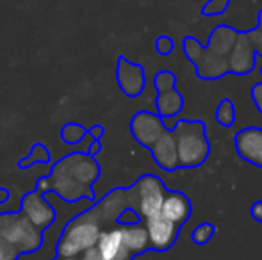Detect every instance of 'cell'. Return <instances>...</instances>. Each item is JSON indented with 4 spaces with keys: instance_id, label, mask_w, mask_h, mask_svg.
Masks as SVG:
<instances>
[{
    "instance_id": "6da1fadb",
    "label": "cell",
    "mask_w": 262,
    "mask_h": 260,
    "mask_svg": "<svg viewBox=\"0 0 262 260\" xmlns=\"http://www.w3.org/2000/svg\"><path fill=\"white\" fill-rule=\"evenodd\" d=\"M100 168L93 157L86 153H72L54 166L49 178L50 191L66 201L93 198L91 185L98 178Z\"/></svg>"
},
{
    "instance_id": "7a4b0ae2",
    "label": "cell",
    "mask_w": 262,
    "mask_h": 260,
    "mask_svg": "<svg viewBox=\"0 0 262 260\" xmlns=\"http://www.w3.org/2000/svg\"><path fill=\"white\" fill-rule=\"evenodd\" d=\"M102 230L104 226L93 208L82 212L62 228V233L55 246V253L62 258L82 257L86 251L95 248Z\"/></svg>"
},
{
    "instance_id": "3957f363",
    "label": "cell",
    "mask_w": 262,
    "mask_h": 260,
    "mask_svg": "<svg viewBox=\"0 0 262 260\" xmlns=\"http://www.w3.org/2000/svg\"><path fill=\"white\" fill-rule=\"evenodd\" d=\"M175 137L179 168L193 170L207 162L210 155V143L207 127L202 120H179L171 129Z\"/></svg>"
},
{
    "instance_id": "277c9868",
    "label": "cell",
    "mask_w": 262,
    "mask_h": 260,
    "mask_svg": "<svg viewBox=\"0 0 262 260\" xmlns=\"http://www.w3.org/2000/svg\"><path fill=\"white\" fill-rule=\"evenodd\" d=\"M259 21L252 31L237 32L230 56H228V73L250 75L255 69L257 56L262 57V9L259 11Z\"/></svg>"
},
{
    "instance_id": "5b68a950",
    "label": "cell",
    "mask_w": 262,
    "mask_h": 260,
    "mask_svg": "<svg viewBox=\"0 0 262 260\" xmlns=\"http://www.w3.org/2000/svg\"><path fill=\"white\" fill-rule=\"evenodd\" d=\"M0 237L9 241L20 253H32L43 244V233L24 214H0Z\"/></svg>"
},
{
    "instance_id": "8992f818",
    "label": "cell",
    "mask_w": 262,
    "mask_h": 260,
    "mask_svg": "<svg viewBox=\"0 0 262 260\" xmlns=\"http://www.w3.org/2000/svg\"><path fill=\"white\" fill-rule=\"evenodd\" d=\"M182 50L191 64L196 68V77L202 80H220L228 75V59L217 56L209 46L202 45L194 36H186L182 39Z\"/></svg>"
},
{
    "instance_id": "52a82bcc",
    "label": "cell",
    "mask_w": 262,
    "mask_h": 260,
    "mask_svg": "<svg viewBox=\"0 0 262 260\" xmlns=\"http://www.w3.org/2000/svg\"><path fill=\"white\" fill-rule=\"evenodd\" d=\"M128 191H130L132 210L138 214L141 221L161 212L166 187L164 182L156 175H143Z\"/></svg>"
},
{
    "instance_id": "ba28073f",
    "label": "cell",
    "mask_w": 262,
    "mask_h": 260,
    "mask_svg": "<svg viewBox=\"0 0 262 260\" xmlns=\"http://www.w3.org/2000/svg\"><path fill=\"white\" fill-rule=\"evenodd\" d=\"M154 86L157 89L156 107L157 114L162 120H171L179 116L186 104L184 94L177 89V77L169 69H162L154 79Z\"/></svg>"
},
{
    "instance_id": "9c48e42d",
    "label": "cell",
    "mask_w": 262,
    "mask_h": 260,
    "mask_svg": "<svg viewBox=\"0 0 262 260\" xmlns=\"http://www.w3.org/2000/svg\"><path fill=\"white\" fill-rule=\"evenodd\" d=\"M143 225L146 228L150 250L154 251H168L179 239L180 226L168 221L164 216H161V212L143 219Z\"/></svg>"
},
{
    "instance_id": "30bf717a",
    "label": "cell",
    "mask_w": 262,
    "mask_h": 260,
    "mask_svg": "<svg viewBox=\"0 0 262 260\" xmlns=\"http://www.w3.org/2000/svg\"><path fill=\"white\" fill-rule=\"evenodd\" d=\"M95 251L100 260H132L134 257L128 251L121 226L118 223L102 230L100 237L95 244Z\"/></svg>"
},
{
    "instance_id": "8fae6325",
    "label": "cell",
    "mask_w": 262,
    "mask_h": 260,
    "mask_svg": "<svg viewBox=\"0 0 262 260\" xmlns=\"http://www.w3.org/2000/svg\"><path fill=\"white\" fill-rule=\"evenodd\" d=\"M91 208H93L95 214L98 216V219H100L104 228L116 225L118 219L123 216V212H127L128 208L132 210L130 191H128V189H114V191H111L100 203Z\"/></svg>"
},
{
    "instance_id": "7c38bea8",
    "label": "cell",
    "mask_w": 262,
    "mask_h": 260,
    "mask_svg": "<svg viewBox=\"0 0 262 260\" xmlns=\"http://www.w3.org/2000/svg\"><path fill=\"white\" fill-rule=\"evenodd\" d=\"M164 130H166L164 120H162L157 112L139 111V112H136L130 122L132 137H134L139 145L148 150H150V146L161 137V134Z\"/></svg>"
},
{
    "instance_id": "4fadbf2b",
    "label": "cell",
    "mask_w": 262,
    "mask_h": 260,
    "mask_svg": "<svg viewBox=\"0 0 262 260\" xmlns=\"http://www.w3.org/2000/svg\"><path fill=\"white\" fill-rule=\"evenodd\" d=\"M234 148L237 155L248 164L262 170V129L260 127H245L235 132Z\"/></svg>"
},
{
    "instance_id": "5bb4252c",
    "label": "cell",
    "mask_w": 262,
    "mask_h": 260,
    "mask_svg": "<svg viewBox=\"0 0 262 260\" xmlns=\"http://www.w3.org/2000/svg\"><path fill=\"white\" fill-rule=\"evenodd\" d=\"M21 214L39 230L49 228L55 219L54 207L41 196V193H31L21 201Z\"/></svg>"
},
{
    "instance_id": "9a60e30c",
    "label": "cell",
    "mask_w": 262,
    "mask_h": 260,
    "mask_svg": "<svg viewBox=\"0 0 262 260\" xmlns=\"http://www.w3.org/2000/svg\"><path fill=\"white\" fill-rule=\"evenodd\" d=\"M120 89L127 97H139L145 91L146 86V75L141 64H136L127 61L125 57H120L118 61V73H116Z\"/></svg>"
},
{
    "instance_id": "2e32d148",
    "label": "cell",
    "mask_w": 262,
    "mask_h": 260,
    "mask_svg": "<svg viewBox=\"0 0 262 260\" xmlns=\"http://www.w3.org/2000/svg\"><path fill=\"white\" fill-rule=\"evenodd\" d=\"M191 214H193V205H191L189 198L180 191L166 189L161 207V216H164L168 221L175 223L177 226H184L189 221Z\"/></svg>"
},
{
    "instance_id": "e0dca14e",
    "label": "cell",
    "mask_w": 262,
    "mask_h": 260,
    "mask_svg": "<svg viewBox=\"0 0 262 260\" xmlns=\"http://www.w3.org/2000/svg\"><path fill=\"white\" fill-rule=\"evenodd\" d=\"M150 152L154 155V160L161 170L175 171L179 170V155H177V145L171 130L166 129L161 134V137L150 146Z\"/></svg>"
},
{
    "instance_id": "ac0fdd59",
    "label": "cell",
    "mask_w": 262,
    "mask_h": 260,
    "mask_svg": "<svg viewBox=\"0 0 262 260\" xmlns=\"http://www.w3.org/2000/svg\"><path fill=\"white\" fill-rule=\"evenodd\" d=\"M237 39V31L230 25H216L214 31L210 32V38L207 46L212 52H216L217 56H223L228 59L232 49H234V43Z\"/></svg>"
},
{
    "instance_id": "d6986e66",
    "label": "cell",
    "mask_w": 262,
    "mask_h": 260,
    "mask_svg": "<svg viewBox=\"0 0 262 260\" xmlns=\"http://www.w3.org/2000/svg\"><path fill=\"white\" fill-rule=\"evenodd\" d=\"M121 226V232H123L125 243L127 248L132 255H139L143 251L150 250L148 244V235H146V228L141 221L136 223H118Z\"/></svg>"
},
{
    "instance_id": "ffe728a7",
    "label": "cell",
    "mask_w": 262,
    "mask_h": 260,
    "mask_svg": "<svg viewBox=\"0 0 262 260\" xmlns=\"http://www.w3.org/2000/svg\"><path fill=\"white\" fill-rule=\"evenodd\" d=\"M214 118H216L217 125L225 127V129H230L235 122V105L230 98H223V100L217 104L216 112H214Z\"/></svg>"
},
{
    "instance_id": "44dd1931",
    "label": "cell",
    "mask_w": 262,
    "mask_h": 260,
    "mask_svg": "<svg viewBox=\"0 0 262 260\" xmlns=\"http://www.w3.org/2000/svg\"><path fill=\"white\" fill-rule=\"evenodd\" d=\"M214 233H216V226H214L212 223H209V221L200 223V225L191 232V241H193L196 246H205L214 237Z\"/></svg>"
},
{
    "instance_id": "7402d4cb",
    "label": "cell",
    "mask_w": 262,
    "mask_h": 260,
    "mask_svg": "<svg viewBox=\"0 0 262 260\" xmlns=\"http://www.w3.org/2000/svg\"><path fill=\"white\" fill-rule=\"evenodd\" d=\"M232 0H207L202 7V16L210 18V16H220V14L227 13L230 7Z\"/></svg>"
},
{
    "instance_id": "603a6c76",
    "label": "cell",
    "mask_w": 262,
    "mask_h": 260,
    "mask_svg": "<svg viewBox=\"0 0 262 260\" xmlns=\"http://www.w3.org/2000/svg\"><path fill=\"white\" fill-rule=\"evenodd\" d=\"M86 135V130L82 129V127L79 125H66L64 130H62V139H64L66 143H70V145H73V143H79L80 139Z\"/></svg>"
},
{
    "instance_id": "cb8c5ba5",
    "label": "cell",
    "mask_w": 262,
    "mask_h": 260,
    "mask_svg": "<svg viewBox=\"0 0 262 260\" xmlns=\"http://www.w3.org/2000/svg\"><path fill=\"white\" fill-rule=\"evenodd\" d=\"M20 251L9 243V241L0 237V260H18Z\"/></svg>"
},
{
    "instance_id": "d4e9b609",
    "label": "cell",
    "mask_w": 262,
    "mask_h": 260,
    "mask_svg": "<svg viewBox=\"0 0 262 260\" xmlns=\"http://www.w3.org/2000/svg\"><path fill=\"white\" fill-rule=\"evenodd\" d=\"M173 49H175V43H173V39L169 36L162 34L156 39V50L161 56H169L173 52Z\"/></svg>"
},
{
    "instance_id": "484cf974",
    "label": "cell",
    "mask_w": 262,
    "mask_h": 260,
    "mask_svg": "<svg viewBox=\"0 0 262 260\" xmlns=\"http://www.w3.org/2000/svg\"><path fill=\"white\" fill-rule=\"evenodd\" d=\"M252 100H253V104H255L257 111L262 114V80L252 87Z\"/></svg>"
},
{
    "instance_id": "4316f807",
    "label": "cell",
    "mask_w": 262,
    "mask_h": 260,
    "mask_svg": "<svg viewBox=\"0 0 262 260\" xmlns=\"http://www.w3.org/2000/svg\"><path fill=\"white\" fill-rule=\"evenodd\" d=\"M250 214H252V218L255 219V221L262 223V200L255 201V203L250 207Z\"/></svg>"
},
{
    "instance_id": "83f0119b",
    "label": "cell",
    "mask_w": 262,
    "mask_h": 260,
    "mask_svg": "<svg viewBox=\"0 0 262 260\" xmlns=\"http://www.w3.org/2000/svg\"><path fill=\"white\" fill-rule=\"evenodd\" d=\"M54 260H100V258H98L97 251H95V248H93V250L86 251V253H84L82 257H77V258H62V257H57V258H54Z\"/></svg>"
},
{
    "instance_id": "f1b7e54d",
    "label": "cell",
    "mask_w": 262,
    "mask_h": 260,
    "mask_svg": "<svg viewBox=\"0 0 262 260\" xmlns=\"http://www.w3.org/2000/svg\"><path fill=\"white\" fill-rule=\"evenodd\" d=\"M102 132H104V130H102L100 127H95V129H93V135H95V137H100Z\"/></svg>"
},
{
    "instance_id": "f546056e",
    "label": "cell",
    "mask_w": 262,
    "mask_h": 260,
    "mask_svg": "<svg viewBox=\"0 0 262 260\" xmlns=\"http://www.w3.org/2000/svg\"><path fill=\"white\" fill-rule=\"evenodd\" d=\"M260 73H262V66H260Z\"/></svg>"
}]
</instances>
